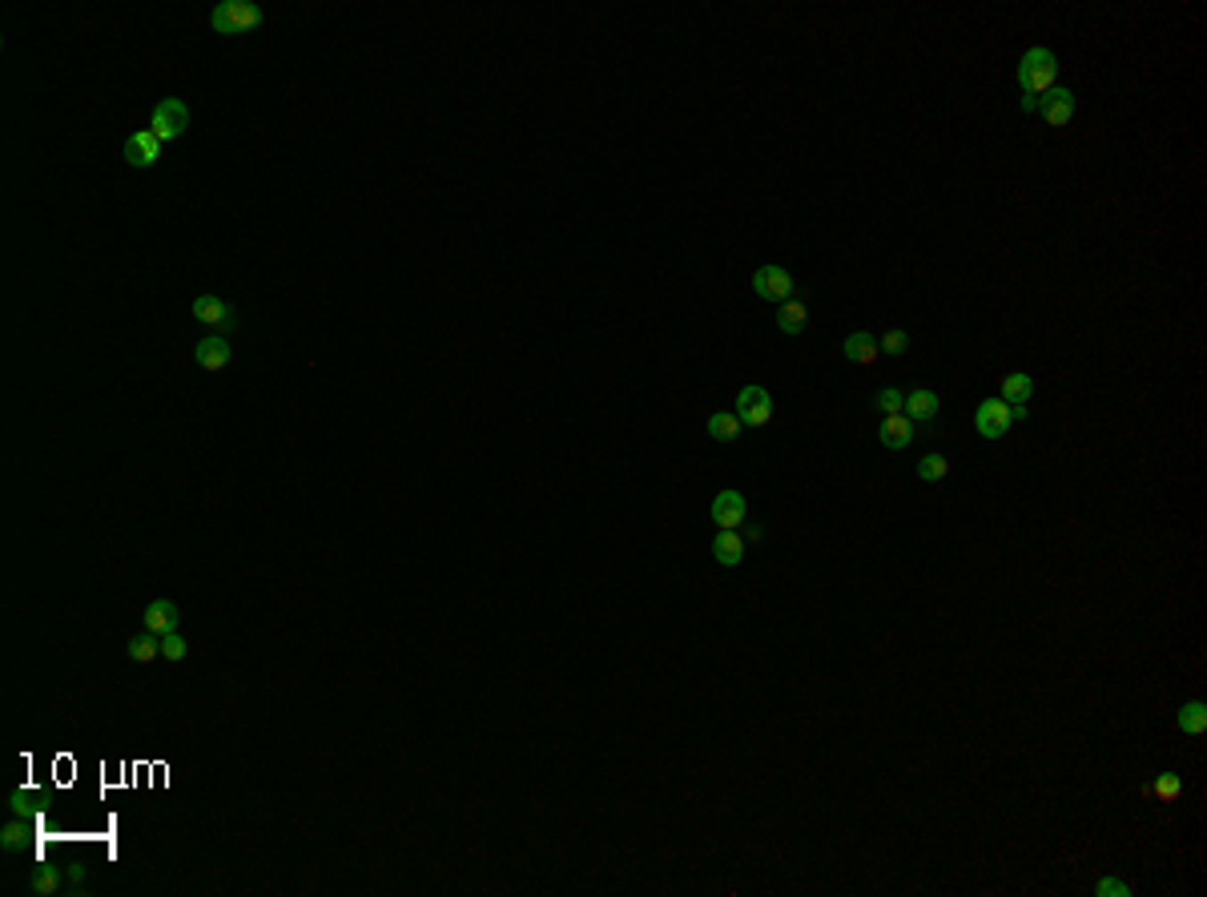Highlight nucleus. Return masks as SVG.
<instances>
[{
	"label": "nucleus",
	"instance_id": "nucleus-14",
	"mask_svg": "<svg viewBox=\"0 0 1207 897\" xmlns=\"http://www.w3.org/2000/svg\"><path fill=\"white\" fill-rule=\"evenodd\" d=\"M777 326H781V334H805V326H809V306H805L801 294H793V298H785L777 306Z\"/></svg>",
	"mask_w": 1207,
	"mask_h": 897
},
{
	"label": "nucleus",
	"instance_id": "nucleus-1",
	"mask_svg": "<svg viewBox=\"0 0 1207 897\" xmlns=\"http://www.w3.org/2000/svg\"><path fill=\"white\" fill-rule=\"evenodd\" d=\"M1054 81H1059V57H1054L1051 49H1043V45H1035V49H1027V53H1022V61H1018L1022 109H1030V113H1035L1038 97H1046V93L1054 89Z\"/></svg>",
	"mask_w": 1207,
	"mask_h": 897
},
{
	"label": "nucleus",
	"instance_id": "nucleus-17",
	"mask_svg": "<svg viewBox=\"0 0 1207 897\" xmlns=\"http://www.w3.org/2000/svg\"><path fill=\"white\" fill-rule=\"evenodd\" d=\"M998 390H1002V403H1010V407H1027V398L1035 395V379H1030L1027 371H1010V374H1002V382H998Z\"/></svg>",
	"mask_w": 1207,
	"mask_h": 897
},
{
	"label": "nucleus",
	"instance_id": "nucleus-15",
	"mask_svg": "<svg viewBox=\"0 0 1207 897\" xmlns=\"http://www.w3.org/2000/svg\"><path fill=\"white\" fill-rule=\"evenodd\" d=\"M745 551H749V543L741 540V532H717L713 535V556L721 567H737L741 559H745Z\"/></svg>",
	"mask_w": 1207,
	"mask_h": 897
},
{
	"label": "nucleus",
	"instance_id": "nucleus-13",
	"mask_svg": "<svg viewBox=\"0 0 1207 897\" xmlns=\"http://www.w3.org/2000/svg\"><path fill=\"white\" fill-rule=\"evenodd\" d=\"M842 355L850 358L853 366H877V358H882V347H877V339H874L869 331H853L850 339H845Z\"/></svg>",
	"mask_w": 1207,
	"mask_h": 897
},
{
	"label": "nucleus",
	"instance_id": "nucleus-16",
	"mask_svg": "<svg viewBox=\"0 0 1207 897\" xmlns=\"http://www.w3.org/2000/svg\"><path fill=\"white\" fill-rule=\"evenodd\" d=\"M942 411V398L934 395L930 387H914L906 395V407H901V415L906 419H934V415Z\"/></svg>",
	"mask_w": 1207,
	"mask_h": 897
},
{
	"label": "nucleus",
	"instance_id": "nucleus-8",
	"mask_svg": "<svg viewBox=\"0 0 1207 897\" xmlns=\"http://www.w3.org/2000/svg\"><path fill=\"white\" fill-rule=\"evenodd\" d=\"M737 419L745 427H769L773 419V395L765 387H741L737 395Z\"/></svg>",
	"mask_w": 1207,
	"mask_h": 897
},
{
	"label": "nucleus",
	"instance_id": "nucleus-24",
	"mask_svg": "<svg viewBox=\"0 0 1207 897\" xmlns=\"http://www.w3.org/2000/svg\"><path fill=\"white\" fill-rule=\"evenodd\" d=\"M61 885H65L61 869H37V877H33V893H37V897H53Z\"/></svg>",
	"mask_w": 1207,
	"mask_h": 897
},
{
	"label": "nucleus",
	"instance_id": "nucleus-31",
	"mask_svg": "<svg viewBox=\"0 0 1207 897\" xmlns=\"http://www.w3.org/2000/svg\"><path fill=\"white\" fill-rule=\"evenodd\" d=\"M741 540H745L749 548H753V543H761V540H765V527H757V524H749V519H745V524H741Z\"/></svg>",
	"mask_w": 1207,
	"mask_h": 897
},
{
	"label": "nucleus",
	"instance_id": "nucleus-10",
	"mask_svg": "<svg viewBox=\"0 0 1207 897\" xmlns=\"http://www.w3.org/2000/svg\"><path fill=\"white\" fill-rule=\"evenodd\" d=\"M194 363L202 366V371L218 374V371H226V366L234 363V347H230L226 334H205V339L194 347Z\"/></svg>",
	"mask_w": 1207,
	"mask_h": 897
},
{
	"label": "nucleus",
	"instance_id": "nucleus-11",
	"mask_svg": "<svg viewBox=\"0 0 1207 897\" xmlns=\"http://www.w3.org/2000/svg\"><path fill=\"white\" fill-rule=\"evenodd\" d=\"M157 157H162V141H157L149 130L133 133V138L125 141V162H130L133 170H149V165H157Z\"/></svg>",
	"mask_w": 1207,
	"mask_h": 897
},
{
	"label": "nucleus",
	"instance_id": "nucleus-23",
	"mask_svg": "<svg viewBox=\"0 0 1207 897\" xmlns=\"http://www.w3.org/2000/svg\"><path fill=\"white\" fill-rule=\"evenodd\" d=\"M946 475H950V459H946V455H926V459L918 463V479H926V483H942Z\"/></svg>",
	"mask_w": 1207,
	"mask_h": 897
},
{
	"label": "nucleus",
	"instance_id": "nucleus-22",
	"mask_svg": "<svg viewBox=\"0 0 1207 897\" xmlns=\"http://www.w3.org/2000/svg\"><path fill=\"white\" fill-rule=\"evenodd\" d=\"M25 841H29L25 817H13V821L0 829V849H4V853H21V849H25Z\"/></svg>",
	"mask_w": 1207,
	"mask_h": 897
},
{
	"label": "nucleus",
	"instance_id": "nucleus-18",
	"mask_svg": "<svg viewBox=\"0 0 1207 897\" xmlns=\"http://www.w3.org/2000/svg\"><path fill=\"white\" fill-rule=\"evenodd\" d=\"M141 616H146V628L157 632V636H165V632L178 628V604H173V599H154V604H149Z\"/></svg>",
	"mask_w": 1207,
	"mask_h": 897
},
{
	"label": "nucleus",
	"instance_id": "nucleus-29",
	"mask_svg": "<svg viewBox=\"0 0 1207 897\" xmlns=\"http://www.w3.org/2000/svg\"><path fill=\"white\" fill-rule=\"evenodd\" d=\"M1094 893H1099V897H1127V893H1131V885H1127V881H1119V877H1102Z\"/></svg>",
	"mask_w": 1207,
	"mask_h": 897
},
{
	"label": "nucleus",
	"instance_id": "nucleus-25",
	"mask_svg": "<svg viewBox=\"0 0 1207 897\" xmlns=\"http://www.w3.org/2000/svg\"><path fill=\"white\" fill-rule=\"evenodd\" d=\"M162 660H170V664L186 660V636H181L178 628L165 632V636H162Z\"/></svg>",
	"mask_w": 1207,
	"mask_h": 897
},
{
	"label": "nucleus",
	"instance_id": "nucleus-21",
	"mask_svg": "<svg viewBox=\"0 0 1207 897\" xmlns=\"http://www.w3.org/2000/svg\"><path fill=\"white\" fill-rule=\"evenodd\" d=\"M1175 725L1183 728V733H1191V736H1199L1207 728V704L1203 700H1191V704H1183L1179 712H1175Z\"/></svg>",
	"mask_w": 1207,
	"mask_h": 897
},
{
	"label": "nucleus",
	"instance_id": "nucleus-19",
	"mask_svg": "<svg viewBox=\"0 0 1207 897\" xmlns=\"http://www.w3.org/2000/svg\"><path fill=\"white\" fill-rule=\"evenodd\" d=\"M125 652H130L133 664H154L157 656H162V636L146 628V632H138V636L125 640Z\"/></svg>",
	"mask_w": 1207,
	"mask_h": 897
},
{
	"label": "nucleus",
	"instance_id": "nucleus-27",
	"mask_svg": "<svg viewBox=\"0 0 1207 897\" xmlns=\"http://www.w3.org/2000/svg\"><path fill=\"white\" fill-rule=\"evenodd\" d=\"M877 347H882V355H906V347H909V334L906 331H898V326H890V331L877 339Z\"/></svg>",
	"mask_w": 1207,
	"mask_h": 897
},
{
	"label": "nucleus",
	"instance_id": "nucleus-9",
	"mask_svg": "<svg viewBox=\"0 0 1207 897\" xmlns=\"http://www.w3.org/2000/svg\"><path fill=\"white\" fill-rule=\"evenodd\" d=\"M1075 109H1078V101H1075V93L1070 89H1059L1054 85L1046 97H1038V105H1035V113L1043 117L1051 130H1062V125H1070L1075 122Z\"/></svg>",
	"mask_w": 1207,
	"mask_h": 897
},
{
	"label": "nucleus",
	"instance_id": "nucleus-12",
	"mask_svg": "<svg viewBox=\"0 0 1207 897\" xmlns=\"http://www.w3.org/2000/svg\"><path fill=\"white\" fill-rule=\"evenodd\" d=\"M877 439H882L885 451H901V447L914 443V419H906V415H885L882 427H877Z\"/></svg>",
	"mask_w": 1207,
	"mask_h": 897
},
{
	"label": "nucleus",
	"instance_id": "nucleus-26",
	"mask_svg": "<svg viewBox=\"0 0 1207 897\" xmlns=\"http://www.w3.org/2000/svg\"><path fill=\"white\" fill-rule=\"evenodd\" d=\"M874 407H877L882 415H901V407H906V395H901L898 387H885V390H877Z\"/></svg>",
	"mask_w": 1207,
	"mask_h": 897
},
{
	"label": "nucleus",
	"instance_id": "nucleus-5",
	"mask_svg": "<svg viewBox=\"0 0 1207 897\" xmlns=\"http://www.w3.org/2000/svg\"><path fill=\"white\" fill-rule=\"evenodd\" d=\"M753 294L761 302H785V298H793L797 294V282H793V274H789L785 266H761L753 274Z\"/></svg>",
	"mask_w": 1207,
	"mask_h": 897
},
{
	"label": "nucleus",
	"instance_id": "nucleus-28",
	"mask_svg": "<svg viewBox=\"0 0 1207 897\" xmlns=\"http://www.w3.org/2000/svg\"><path fill=\"white\" fill-rule=\"evenodd\" d=\"M1147 792H1151V797H1159V801H1175V797H1179V792H1183V784H1179V776L1163 773L1155 784H1151Z\"/></svg>",
	"mask_w": 1207,
	"mask_h": 897
},
{
	"label": "nucleus",
	"instance_id": "nucleus-6",
	"mask_svg": "<svg viewBox=\"0 0 1207 897\" xmlns=\"http://www.w3.org/2000/svg\"><path fill=\"white\" fill-rule=\"evenodd\" d=\"M708 516H713L717 532H741V524L749 519V503H745V495H741V491L725 487V491H717V499H713V507H708Z\"/></svg>",
	"mask_w": 1207,
	"mask_h": 897
},
{
	"label": "nucleus",
	"instance_id": "nucleus-4",
	"mask_svg": "<svg viewBox=\"0 0 1207 897\" xmlns=\"http://www.w3.org/2000/svg\"><path fill=\"white\" fill-rule=\"evenodd\" d=\"M189 314L197 318L202 326H210V334H230L238 326V310L230 302H222L218 294H197L189 302Z\"/></svg>",
	"mask_w": 1207,
	"mask_h": 897
},
{
	"label": "nucleus",
	"instance_id": "nucleus-20",
	"mask_svg": "<svg viewBox=\"0 0 1207 897\" xmlns=\"http://www.w3.org/2000/svg\"><path fill=\"white\" fill-rule=\"evenodd\" d=\"M705 431H708V439H717V443H733V439H741L745 423L737 419V411H713L705 423Z\"/></svg>",
	"mask_w": 1207,
	"mask_h": 897
},
{
	"label": "nucleus",
	"instance_id": "nucleus-3",
	"mask_svg": "<svg viewBox=\"0 0 1207 897\" xmlns=\"http://www.w3.org/2000/svg\"><path fill=\"white\" fill-rule=\"evenodd\" d=\"M189 130V105L181 97H162L154 105V113H149V133H154L157 141H173V138H181V133Z\"/></svg>",
	"mask_w": 1207,
	"mask_h": 897
},
{
	"label": "nucleus",
	"instance_id": "nucleus-2",
	"mask_svg": "<svg viewBox=\"0 0 1207 897\" xmlns=\"http://www.w3.org/2000/svg\"><path fill=\"white\" fill-rule=\"evenodd\" d=\"M262 21H266V13L258 4H250V0H226V4L210 9V29L222 37H242L250 29H258Z\"/></svg>",
	"mask_w": 1207,
	"mask_h": 897
},
{
	"label": "nucleus",
	"instance_id": "nucleus-30",
	"mask_svg": "<svg viewBox=\"0 0 1207 897\" xmlns=\"http://www.w3.org/2000/svg\"><path fill=\"white\" fill-rule=\"evenodd\" d=\"M9 809H13V817H29V813H33V805H29V792H25V789L13 792V797H9Z\"/></svg>",
	"mask_w": 1207,
	"mask_h": 897
},
{
	"label": "nucleus",
	"instance_id": "nucleus-7",
	"mask_svg": "<svg viewBox=\"0 0 1207 897\" xmlns=\"http://www.w3.org/2000/svg\"><path fill=\"white\" fill-rule=\"evenodd\" d=\"M1010 423H1014V411L1002 398H982L978 411H974V431L982 439H1002L1010 431Z\"/></svg>",
	"mask_w": 1207,
	"mask_h": 897
}]
</instances>
